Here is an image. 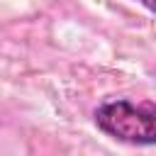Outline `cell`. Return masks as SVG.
Listing matches in <instances>:
<instances>
[{
    "mask_svg": "<svg viewBox=\"0 0 156 156\" xmlns=\"http://www.w3.org/2000/svg\"><path fill=\"white\" fill-rule=\"evenodd\" d=\"M95 124L127 144L149 146L156 139V112L154 105H134L129 100H110L95 110Z\"/></svg>",
    "mask_w": 156,
    "mask_h": 156,
    "instance_id": "6da1fadb",
    "label": "cell"
}]
</instances>
